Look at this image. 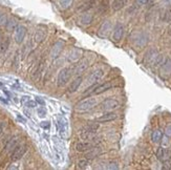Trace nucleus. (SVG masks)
<instances>
[{
  "label": "nucleus",
  "mask_w": 171,
  "mask_h": 170,
  "mask_svg": "<svg viewBox=\"0 0 171 170\" xmlns=\"http://www.w3.org/2000/svg\"><path fill=\"white\" fill-rule=\"evenodd\" d=\"M8 46H10V38H5L2 41V43L0 44V52L4 54L6 51H8Z\"/></svg>",
  "instance_id": "nucleus-26"
},
{
  "label": "nucleus",
  "mask_w": 171,
  "mask_h": 170,
  "mask_svg": "<svg viewBox=\"0 0 171 170\" xmlns=\"http://www.w3.org/2000/svg\"><path fill=\"white\" fill-rule=\"evenodd\" d=\"M26 35V27L23 25H18L15 30V34H14V39H15L16 43L21 44L25 38Z\"/></svg>",
  "instance_id": "nucleus-6"
},
{
  "label": "nucleus",
  "mask_w": 171,
  "mask_h": 170,
  "mask_svg": "<svg viewBox=\"0 0 171 170\" xmlns=\"http://www.w3.org/2000/svg\"><path fill=\"white\" fill-rule=\"evenodd\" d=\"M162 137H163V134H162L161 130H154L151 134V140L154 143H158V142H161Z\"/></svg>",
  "instance_id": "nucleus-25"
},
{
  "label": "nucleus",
  "mask_w": 171,
  "mask_h": 170,
  "mask_svg": "<svg viewBox=\"0 0 171 170\" xmlns=\"http://www.w3.org/2000/svg\"><path fill=\"white\" fill-rule=\"evenodd\" d=\"M100 152H101L100 148H91V151L86 155V159H92V157H98V155H99Z\"/></svg>",
  "instance_id": "nucleus-28"
},
{
  "label": "nucleus",
  "mask_w": 171,
  "mask_h": 170,
  "mask_svg": "<svg viewBox=\"0 0 171 170\" xmlns=\"http://www.w3.org/2000/svg\"><path fill=\"white\" fill-rule=\"evenodd\" d=\"M154 0H137V3L140 5H144V4H147V3H151L153 2Z\"/></svg>",
  "instance_id": "nucleus-34"
},
{
  "label": "nucleus",
  "mask_w": 171,
  "mask_h": 170,
  "mask_svg": "<svg viewBox=\"0 0 171 170\" xmlns=\"http://www.w3.org/2000/svg\"><path fill=\"white\" fill-rule=\"evenodd\" d=\"M3 128H4V123H3V122H1V123H0V134L2 133Z\"/></svg>",
  "instance_id": "nucleus-41"
},
{
  "label": "nucleus",
  "mask_w": 171,
  "mask_h": 170,
  "mask_svg": "<svg viewBox=\"0 0 171 170\" xmlns=\"http://www.w3.org/2000/svg\"><path fill=\"white\" fill-rule=\"evenodd\" d=\"M94 4H95L94 1H89V2L85 3L83 6H81V8H79V11H82V12H84V11H88L89 8H91L92 6H94Z\"/></svg>",
  "instance_id": "nucleus-29"
},
{
  "label": "nucleus",
  "mask_w": 171,
  "mask_h": 170,
  "mask_svg": "<svg viewBox=\"0 0 171 170\" xmlns=\"http://www.w3.org/2000/svg\"><path fill=\"white\" fill-rule=\"evenodd\" d=\"M72 75H74V72H72V68H69V67L62 68L59 72L58 78H57V84H58V86H60V87L64 86L69 81V79H70V77Z\"/></svg>",
  "instance_id": "nucleus-2"
},
{
  "label": "nucleus",
  "mask_w": 171,
  "mask_h": 170,
  "mask_svg": "<svg viewBox=\"0 0 171 170\" xmlns=\"http://www.w3.org/2000/svg\"><path fill=\"white\" fill-rule=\"evenodd\" d=\"M82 81H83V78H82V77H77L76 79H75V80L72 82L70 86H69V88H68L69 93H75V91H76V90L79 88L80 85H81Z\"/></svg>",
  "instance_id": "nucleus-19"
},
{
  "label": "nucleus",
  "mask_w": 171,
  "mask_h": 170,
  "mask_svg": "<svg viewBox=\"0 0 171 170\" xmlns=\"http://www.w3.org/2000/svg\"><path fill=\"white\" fill-rule=\"evenodd\" d=\"M117 113L115 112H106L104 113L103 116L99 117L97 119V122L98 123H106V122H111V121H115V119H117Z\"/></svg>",
  "instance_id": "nucleus-14"
},
{
  "label": "nucleus",
  "mask_w": 171,
  "mask_h": 170,
  "mask_svg": "<svg viewBox=\"0 0 171 170\" xmlns=\"http://www.w3.org/2000/svg\"><path fill=\"white\" fill-rule=\"evenodd\" d=\"M88 64H89V61L88 59H83L76 64V66L72 68V72H74V75H79L81 72H83L85 70H86L87 67H88Z\"/></svg>",
  "instance_id": "nucleus-13"
},
{
  "label": "nucleus",
  "mask_w": 171,
  "mask_h": 170,
  "mask_svg": "<svg viewBox=\"0 0 171 170\" xmlns=\"http://www.w3.org/2000/svg\"><path fill=\"white\" fill-rule=\"evenodd\" d=\"M92 148V145L90 143H84V142H81V143H78L76 146V149L80 152H84L87 150H90Z\"/></svg>",
  "instance_id": "nucleus-22"
},
{
  "label": "nucleus",
  "mask_w": 171,
  "mask_h": 170,
  "mask_svg": "<svg viewBox=\"0 0 171 170\" xmlns=\"http://www.w3.org/2000/svg\"><path fill=\"white\" fill-rule=\"evenodd\" d=\"M98 104V100L94 97H89V98L85 99V100L80 101L79 103H77L75 108L79 112H83V111H88L92 109L96 105Z\"/></svg>",
  "instance_id": "nucleus-1"
},
{
  "label": "nucleus",
  "mask_w": 171,
  "mask_h": 170,
  "mask_svg": "<svg viewBox=\"0 0 171 170\" xmlns=\"http://www.w3.org/2000/svg\"><path fill=\"white\" fill-rule=\"evenodd\" d=\"M92 18H94V16H92L91 14L84 13L81 16L80 20H81V23H83V24H90L92 21Z\"/></svg>",
  "instance_id": "nucleus-23"
},
{
  "label": "nucleus",
  "mask_w": 171,
  "mask_h": 170,
  "mask_svg": "<svg viewBox=\"0 0 171 170\" xmlns=\"http://www.w3.org/2000/svg\"><path fill=\"white\" fill-rule=\"evenodd\" d=\"M8 22V18L4 14H0V26H3Z\"/></svg>",
  "instance_id": "nucleus-30"
},
{
  "label": "nucleus",
  "mask_w": 171,
  "mask_h": 170,
  "mask_svg": "<svg viewBox=\"0 0 171 170\" xmlns=\"http://www.w3.org/2000/svg\"><path fill=\"white\" fill-rule=\"evenodd\" d=\"M26 152V145H18L15 149L12 152V161H18L20 160L21 157L24 155V153Z\"/></svg>",
  "instance_id": "nucleus-7"
},
{
  "label": "nucleus",
  "mask_w": 171,
  "mask_h": 170,
  "mask_svg": "<svg viewBox=\"0 0 171 170\" xmlns=\"http://www.w3.org/2000/svg\"><path fill=\"white\" fill-rule=\"evenodd\" d=\"M46 37V30L45 28H38L35 33V41L37 43H41L44 41V39Z\"/></svg>",
  "instance_id": "nucleus-18"
},
{
  "label": "nucleus",
  "mask_w": 171,
  "mask_h": 170,
  "mask_svg": "<svg viewBox=\"0 0 171 170\" xmlns=\"http://www.w3.org/2000/svg\"><path fill=\"white\" fill-rule=\"evenodd\" d=\"M63 46H64V43L62 41H58L53 45L51 49V59H56L60 56L61 52L63 51Z\"/></svg>",
  "instance_id": "nucleus-11"
},
{
  "label": "nucleus",
  "mask_w": 171,
  "mask_h": 170,
  "mask_svg": "<svg viewBox=\"0 0 171 170\" xmlns=\"http://www.w3.org/2000/svg\"><path fill=\"white\" fill-rule=\"evenodd\" d=\"M81 55H82V51L81 49H78V48H72L70 52H69L68 56H67V59L68 61L70 62H75L77 60H79L81 58Z\"/></svg>",
  "instance_id": "nucleus-17"
},
{
  "label": "nucleus",
  "mask_w": 171,
  "mask_h": 170,
  "mask_svg": "<svg viewBox=\"0 0 171 170\" xmlns=\"http://www.w3.org/2000/svg\"><path fill=\"white\" fill-rule=\"evenodd\" d=\"M37 112H38V116L40 117V118H44V117L46 116V109L43 108V107H39Z\"/></svg>",
  "instance_id": "nucleus-31"
},
{
  "label": "nucleus",
  "mask_w": 171,
  "mask_h": 170,
  "mask_svg": "<svg viewBox=\"0 0 171 170\" xmlns=\"http://www.w3.org/2000/svg\"><path fill=\"white\" fill-rule=\"evenodd\" d=\"M103 75H104V72H103L102 70H95L94 72H91V75L88 77V79H87V84L89 85V86H91V85L96 84V83L98 82L99 80H101V78L103 77Z\"/></svg>",
  "instance_id": "nucleus-10"
},
{
  "label": "nucleus",
  "mask_w": 171,
  "mask_h": 170,
  "mask_svg": "<svg viewBox=\"0 0 171 170\" xmlns=\"http://www.w3.org/2000/svg\"><path fill=\"white\" fill-rule=\"evenodd\" d=\"M87 165H88V161L87 160H81L79 162V164H78V167L84 169V168L87 167Z\"/></svg>",
  "instance_id": "nucleus-32"
},
{
  "label": "nucleus",
  "mask_w": 171,
  "mask_h": 170,
  "mask_svg": "<svg viewBox=\"0 0 171 170\" xmlns=\"http://www.w3.org/2000/svg\"><path fill=\"white\" fill-rule=\"evenodd\" d=\"M40 126L42 127V128H44V129H49V126H51V124H49V122L47 121V122H41V124H40Z\"/></svg>",
  "instance_id": "nucleus-35"
},
{
  "label": "nucleus",
  "mask_w": 171,
  "mask_h": 170,
  "mask_svg": "<svg viewBox=\"0 0 171 170\" xmlns=\"http://www.w3.org/2000/svg\"><path fill=\"white\" fill-rule=\"evenodd\" d=\"M123 35H124V26L121 23H118L115 27V31H113V41L119 42L122 39Z\"/></svg>",
  "instance_id": "nucleus-15"
},
{
  "label": "nucleus",
  "mask_w": 171,
  "mask_h": 170,
  "mask_svg": "<svg viewBox=\"0 0 171 170\" xmlns=\"http://www.w3.org/2000/svg\"><path fill=\"white\" fill-rule=\"evenodd\" d=\"M158 51L156 48H151L146 53L145 58H144V63L147 66H150L152 64H156V61H158Z\"/></svg>",
  "instance_id": "nucleus-3"
},
{
  "label": "nucleus",
  "mask_w": 171,
  "mask_h": 170,
  "mask_svg": "<svg viewBox=\"0 0 171 170\" xmlns=\"http://www.w3.org/2000/svg\"><path fill=\"white\" fill-rule=\"evenodd\" d=\"M107 8H108L107 1H103V2L101 3V10H102V12H105V11H107Z\"/></svg>",
  "instance_id": "nucleus-36"
},
{
  "label": "nucleus",
  "mask_w": 171,
  "mask_h": 170,
  "mask_svg": "<svg viewBox=\"0 0 171 170\" xmlns=\"http://www.w3.org/2000/svg\"><path fill=\"white\" fill-rule=\"evenodd\" d=\"M165 134H166V136L168 138L171 137V125H168V126L166 127V130H165Z\"/></svg>",
  "instance_id": "nucleus-37"
},
{
  "label": "nucleus",
  "mask_w": 171,
  "mask_h": 170,
  "mask_svg": "<svg viewBox=\"0 0 171 170\" xmlns=\"http://www.w3.org/2000/svg\"><path fill=\"white\" fill-rule=\"evenodd\" d=\"M156 157H158V160L162 161V162H167L171 157V151L167 149V148L160 147L158 149V152H156Z\"/></svg>",
  "instance_id": "nucleus-12"
},
{
  "label": "nucleus",
  "mask_w": 171,
  "mask_h": 170,
  "mask_svg": "<svg viewBox=\"0 0 171 170\" xmlns=\"http://www.w3.org/2000/svg\"><path fill=\"white\" fill-rule=\"evenodd\" d=\"M26 106H27V107H35V106H36V103H35L34 101H30V100H28L27 103H26Z\"/></svg>",
  "instance_id": "nucleus-38"
},
{
  "label": "nucleus",
  "mask_w": 171,
  "mask_h": 170,
  "mask_svg": "<svg viewBox=\"0 0 171 170\" xmlns=\"http://www.w3.org/2000/svg\"><path fill=\"white\" fill-rule=\"evenodd\" d=\"M113 87V84L110 82H106V83H103V84L101 85H96L95 87H94V89L90 90L89 93L90 95H100V93H103L104 91H107V90H109L110 88Z\"/></svg>",
  "instance_id": "nucleus-8"
},
{
  "label": "nucleus",
  "mask_w": 171,
  "mask_h": 170,
  "mask_svg": "<svg viewBox=\"0 0 171 170\" xmlns=\"http://www.w3.org/2000/svg\"><path fill=\"white\" fill-rule=\"evenodd\" d=\"M126 3H127V0H113V4H111V8H113V10L115 12H117V11L122 10L126 5Z\"/></svg>",
  "instance_id": "nucleus-21"
},
{
  "label": "nucleus",
  "mask_w": 171,
  "mask_h": 170,
  "mask_svg": "<svg viewBox=\"0 0 171 170\" xmlns=\"http://www.w3.org/2000/svg\"><path fill=\"white\" fill-rule=\"evenodd\" d=\"M119 105H120V103L115 99H106V100H104L102 103L100 104V108L104 111H110L118 108Z\"/></svg>",
  "instance_id": "nucleus-4"
},
{
  "label": "nucleus",
  "mask_w": 171,
  "mask_h": 170,
  "mask_svg": "<svg viewBox=\"0 0 171 170\" xmlns=\"http://www.w3.org/2000/svg\"><path fill=\"white\" fill-rule=\"evenodd\" d=\"M160 76L163 79H168L171 76V60L167 58L161 64L160 67Z\"/></svg>",
  "instance_id": "nucleus-5"
},
{
  "label": "nucleus",
  "mask_w": 171,
  "mask_h": 170,
  "mask_svg": "<svg viewBox=\"0 0 171 170\" xmlns=\"http://www.w3.org/2000/svg\"><path fill=\"white\" fill-rule=\"evenodd\" d=\"M18 145H19V139L18 138H13V139L8 140V142L6 143V146H5V149H6V151H12Z\"/></svg>",
  "instance_id": "nucleus-20"
},
{
  "label": "nucleus",
  "mask_w": 171,
  "mask_h": 170,
  "mask_svg": "<svg viewBox=\"0 0 171 170\" xmlns=\"http://www.w3.org/2000/svg\"><path fill=\"white\" fill-rule=\"evenodd\" d=\"M36 102H38L40 105H44V104H45V102H44V101L42 100L40 97H36Z\"/></svg>",
  "instance_id": "nucleus-39"
},
{
  "label": "nucleus",
  "mask_w": 171,
  "mask_h": 170,
  "mask_svg": "<svg viewBox=\"0 0 171 170\" xmlns=\"http://www.w3.org/2000/svg\"><path fill=\"white\" fill-rule=\"evenodd\" d=\"M166 20H171V11H167L166 12V17H165Z\"/></svg>",
  "instance_id": "nucleus-40"
},
{
  "label": "nucleus",
  "mask_w": 171,
  "mask_h": 170,
  "mask_svg": "<svg viewBox=\"0 0 171 170\" xmlns=\"http://www.w3.org/2000/svg\"><path fill=\"white\" fill-rule=\"evenodd\" d=\"M110 30H111V23H110L109 21H105L99 30V36L103 37V38L107 37L108 34H109V32H110Z\"/></svg>",
  "instance_id": "nucleus-16"
},
{
  "label": "nucleus",
  "mask_w": 171,
  "mask_h": 170,
  "mask_svg": "<svg viewBox=\"0 0 171 170\" xmlns=\"http://www.w3.org/2000/svg\"><path fill=\"white\" fill-rule=\"evenodd\" d=\"M5 26H6V30L8 32H12V31H15L16 27L18 26V24H17V21L15 19H10V20H8Z\"/></svg>",
  "instance_id": "nucleus-24"
},
{
  "label": "nucleus",
  "mask_w": 171,
  "mask_h": 170,
  "mask_svg": "<svg viewBox=\"0 0 171 170\" xmlns=\"http://www.w3.org/2000/svg\"><path fill=\"white\" fill-rule=\"evenodd\" d=\"M72 2H74V0H59V4H60V6H61L62 8H68L70 5L72 4Z\"/></svg>",
  "instance_id": "nucleus-27"
},
{
  "label": "nucleus",
  "mask_w": 171,
  "mask_h": 170,
  "mask_svg": "<svg viewBox=\"0 0 171 170\" xmlns=\"http://www.w3.org/2000/svg\"><path fill=\"white\" fill-rule=\"evenodd\" d=\"M98 129H99V124H97V123L87 124L86 126L84 127V129H83L82 137L84 138V139H87V137H88V136H90V134H92V133H95Z\"/></svg>",
  "instance_id": "nucleus-9"
},
{
  "label": "nucleus",
  "mask_w": 171,
  "mask_h": 170,
  "mask_svg": "<svg viewBox=\"0 0 171 170\" xmlns=\"http://www.w3.org/2000/svg\"><path fill=\"white\" fill-rule=\"evenodd\" d=\"M107 168L108 169H119V166H118V164L115 162H109Z\"/></svg>",
  "instance_id": "nucleus-33"
},
{
  "label": "nucleus",
  "mask_w": 171,
  "mask_h": 170,
  "mask_svg": "<svg viewBox=\"0 0 171 170\" xmlns=\"http://www.w3.org/2000/svg\"><path fill=\"white\" fill-rule=\"evenodd\" d=\"M170 169H171V166H170Z\"/></svg>",
  "instance_id": "nucleus-42"
}]
</instances>
